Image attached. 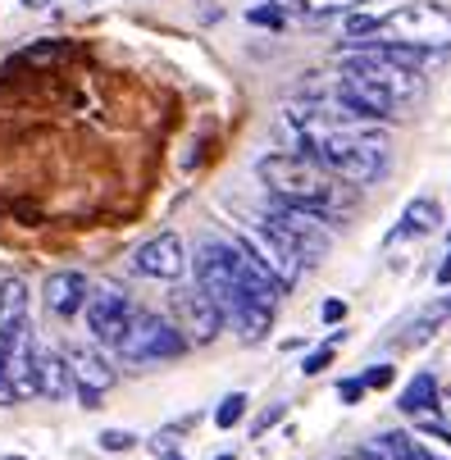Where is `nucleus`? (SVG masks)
<instances>
[{"mask_svg":"<svg viewBox=\"0 0 451 460\" xmlns=\"http://www.w3.org/2000/svg\"><path fill=\"white\" fill-rule=\"evenodd\" d=\"M261 182L270 187V196L279 206H292V210H310L319 219H342V210L356 201L347 191V182H338L333 173H324L314 160L296 155V151H274V155H261L255 164Z\"/></svg>","mask_w":451,"mask_h":460,"instance_id":"f257e3e1","label":"nucleus"},{"mask_svg":"<svg viewBox=\"0 0 451 460\" xmlns=\"http://www.w3.org/2000/svg\"><path fill=\"white\" fill-rule=\"evenodd\" d=\"M388 46H411V50H442L451 46V10L433 0H406V5L378 14V37Z\"/></svg>","mask_w":451,"mask_h":460,"instance_id":"f03ea898","label":"nucleus"},{"mask_svg":"<svg viewBox=\"0 0 451 460\" xmlns=\"http://www.w3.org/2000/svg\"><path fill=\"white\" fill-rule=\"evenodd\" d=\"M197 288L219 305L224 323L246 305V292H242V279H237V242H224V237H201L197 242Z\"/></svg>","mask_w":451,"mask_h":460,"instance_id":"7ed1b4c3","label":"nucleus"},{"mask_svg":"<svg viewBox=\"0 0 451 460\" xmlns=\"http://www.w3.org/2000/svg\"><path fill=\"white\" fill-rule=\"evenodd\" d=\"M114 351H119L123 365H160V360H178V356L187 351V338L178 333L164 314L137 310Z\"/></svg>","mask_w":451,"mask_h":460,"instance_id":"20e7f679","label":"nucleus"},{"mask_svg":"<svg viewBox=\"0 0 451 460\" xmlns=\"http://www.w3.org/2000/svg\"><path fill=\"white\" fill-rule=\"evenodd\" d=\"M261 224L301 260V265H314V260H324L333 251V233H329V219H319L310 210H292V206H279L270 215H261Z\"/></svg>","mask_w":451,"mask_h":460,"instance_id":"39448f33","label":"nucleus"},{"mask_svg":"<svg viewBox=\"0 0 451 460\" xmlns=\"http://www.w3.org/2000/svg\"><path fill=\"white\" fill-rule=\"evenodd\" d=\"M133 314H137V305L128 301V292H119L114 283L92 288V292H87V305H83L87 333H92V342H101V347H119V338L128 333Z\"/></svg>","mask_w":451,"mask_h":460,"instance_id":"423d86ee","label":"nucleus"},{"mask_svg":"<svg viewBox=\"0 0 451 460\" xmlns=\"http://www.w3.org/2000/svg\"><path fill=\"white\" fill-rule=\"evenodd\" d=\"M233 233H237L233 242H237V246H246V251H251L255 260H261V265H265L283 288H292V283L301 279V270H305V265H301V260H296V255H292V251H287V246H283L265 224H261V219H255V224H246V219H242V224H233Z\"/></svg>","mask_w":451,"mask_h":460,"instance_id":"0eeeda50","label":"nucleus"},{"mask_svg":"<svg viewBox=\"0 0 451 460\" xmlns=\"http://www.w3.org/2000/svg\"><path fill=\"white\" fill-rule=\"evenodd\" d=\"M173 314H178V333L187 338V347L191 342H215L219 333H224V314H219V305L201 292V288H182V292H173Z\"/></svg>","mask_w":451,"mask_h":460,"instance_id":"6e6552de","label":"nucleus"},{"mask_svg":"<svg viewBox=\"0 0 451 460\" xmlns=\"http://www.w3.org/2000/svg\"><path fill=\"white\" fill-rule=\"evenodd\" d=\"M64 360H69V374H74V397L87 406V411H96L101 406V397L114 387V365L96 351V347H69L64 351Z\"/></svg>","mask_w":451,"mask_h":460,"instance_id":"1a4fd4ad","label":"nucleus"},{"mask_svg":"<svg viewBox=\"0 0 451 460\" xmlns=\"http://www.w3.org/2000/svg\"><path fill=\"white\" fill-rule=\"evenodd\" d=\"M187 265L191 260H187V246L178 233H155L133 251V270L146 279H160V283H178L187 274Z\"/></svg>","mask_w":451,"mask_h":460,"instance_id":"9d476101","label":"nucleus"},{"mask_svg":"<svg viewBox=\"0 0 451 460\" xmlns=\"http://www.w3.org/2000/svg\"><path fill=\"white\" fill-rule=\"evenodd\" d=\"M87 292H92V283H87V274H78V270H55V274L41 283V301H46V310H50L55 319L83 314Z\"/></svg>","mask_w":451,"mask_h":460,"instance_id":"9b49d317","label":"nucleus"},{"mask_svg":"<svg viewBox=\"0 0 451 460\" xmlns=\"http://www.w3.org/2000/svg\"><path fill=\"white\" fill-rule=\"evenodd\" d=\"M37 347H41L37 333H32V328H23V333L10 342V351H5V378H10L19 402L37 397Z\"/></svg>","mask_w":451,"mask_h":460,"instance_id":"f8f14e48","label":"nucleus"},{"mask_svg":"<svg viewBox=\"0 0 451 460\" xmlns=\"http://www.w3.org/2000/svg\"><path fill=\"white\" fill-rule=\"evenodd\" d=\"M28 328V283L19 274L0 279V351H10V342Z\"/></svg>","mask_w":451,"mask_h":460,"instance_id":"ddd939ff","label":"nucleus"},{"mask_svg":"<svg viewBox=\"0 0 451 460\" xmlns=\"http://www.w3.org/2000/svg\"><path fill=\"white\" fill-rule=\"evenodd\" d=\"M360 456H365V460H442V456H433L415 433H402V429H388V433L369 438V442L360 447Z\"/></svg>","mask_w":451,"mask_h":460,"instance_id":"4468645a","label":"nucleus"},{"mask_svg":"<svg viewBox=\"0 0 451 460\" xmlns=\"http://www.w3.org/2000/svg\"><path fill=\"white\" fill-rule=\"evenodd\" d=\"M69 392H74V374H69V360H64V351L37 347V397L64 402Z\"/></svg>","mask_w":451,"mask_h":460,"instance_id":"2eb2a0df","label":"nucleus"},{"mask_svg":"<svg viewBox=\"0 0 451 460\" xmlns=\"http://www.w3.org/2000/svg\"><path fill=\"white\" fill-rule=\"evenodd\" d=\"M228 323L237 328V338H242V342H261V338H270V328H274V305L246 301V305H242Z\"/></svg>","mask_w":451,"mask_h":460,"instance_id":"dca6fc26","label":"nucleus"},{"mask_svg":"<svg viewBox=\"0 0 451 460\" xmlns=\"http://www.w3.org/2000/svg\"><path fill=\"white\" fill-rule=\"evenodd\" d=\"M402 415H433L438 406V378L433 374H415L406 387H402Z\"/></svg>","mask_w":451,"mask_h":460,"instance_id":"f3484780","label":"nucleus"},{"mask_svg":"<svg viewBox=\"0 0 451 460\" xmlns=\"http://www.w3.org/2000/svg\"><path fill=\"white\" fill-rule=\"evenodd\" d=\"M438 224H442V206L433 201V196H420V201H411V206H406V215H402V224H397V233H393V237H406V233L424 237V233H433Z\"/></svg>","mask_w":451,"mask_h":460,"instance_id":"a211bd4d","label":"nucleus"},{"mask_svg":"<svg viewBox=\"0 0 451 460\" xmlns=\"http://www.w3.org/2000/svg\"><path fill=\"white\" fill-rule=\"evenodd\" d=\"M442 319H451V296H442V301H433L415 323H411V333H402V347H424L433 333H438V323Z\"/></svg>","mask_w":451,"mask_h":460,"instance_id":"6ab92c4d","label":"nucleus"},{"mask_svg":"<svg viewBox=\"0 0 451 460\" xmlns=\"http://www.w3.org/2000/svg\"><path fill=\"white\" fill-rule=\"evenodd\" d=\"M292 5H296L305 19H314V23H319V19H333V14H342V19H347L351 10H360V5H365V0H292Z\"/></svg>","mask_w":451,"mask_h":460,"instance_id":"aec40b11","label":"nucleus"},{"mask_svg":"<svg viewBox=\"0 0 451 460\" xmlns=\"http://www.w3.org/2000/svg\"><path fill=\"white\" fill-rule=\"evenodd\" d=\"M242 415H246V392H228V397L219 402V411H215V429H237Z\"/></svg>","mask_w":451,"mask_h":460,"instance_id":"412c9836","label":"nucleus"},{"mask_svg":"<svg viewBox=\"0 0 451 460\" xmlns=\"http://www.w3.org/2000/svg\"><path fill=\"white\" fill-rule=\"evenodd\" d=\"M246 19L255 23V28H270V32H283L287 28V14H283V5H255V10H246Z\"/></svg>","mask_w":451,"mask_h":460,"instance_id":"4be33fe9","label":"nucleus"},{"mask_svg":"<svg viewBox=\"0 0 451 460\" xmlns=\"http://www.w3.org/2000/svg\"><path fill=\"white\" fill-rule=\"evenodd\" d=\"M333 347H338V338H333V342H324V347H319V351H310V356L301 360V374H305V378H314V374H324V369L333 365Z\"/></svg>","mask_w":451,"mask_h":460,"instance_id":"5701e85b","label":"nucleus"},{"mask_svg":"<svg viewBox=\"0 0 451 460\" xmlns=\"http://www.w3.org/2000/svg\"><path fill=\"white\" fill-rule=\"evenodd\" d=\"M101 447H105V451H133V447H137V433H128V429H105V433H101Z\"/></svg>","mask_w":451,"mask_h":460,"instance_id":"b1692460","label":"nucleus"},{"mask_svg":"<svg viewBox=\"0 0 451 460\" xmlns=\"http://www.w3.org/2000/svg\"><path fill=\"white\" fill-rule=\"evenodd\" d=\"M59 55H64V46H59V41H41V46H32L23 59H28V64H50V59H59Z\"/></svg>","mask_w":451,"mask_h":460,"instance_id":"393cba45","label":"nucleus"},{"mask_svg":"<svg viewBox=\"0 0 451 460\" xmlns=\"http://www.w3.org/2000/svg\"><path fill=\"white\" fill-rule=\"evenodd\" d=\"M338 397H342V406H356L365 397V378H342L338 383Z\"/></svg>","mask_w":451,"mask_h":460,"instance_id":"a878e982","label":"nucleus"},{"mask_svg":"<svg viewBox=\"0 0 451 460\" xmlns=\"http://www.w3.org/2000/svg\"><path fill=\"white\" fill-rule=\"evenodd\" d=\"M360 378H365V387H393V365H369Z\"/></svg>","mask_w":451,"mask_h":460,"instance_id":"bb28decb","label":"nucleus"},{"mask_svg":"<svg viewBox=\"0 0 451 460\" xmlns=\"http://www.w3.org/2000/svg\"><path fill=\"white\" fill-rule=\"evenodd\" d=\"M319 319H324V323H338V319H347V301H324Z\"/></svg>","mask_w":451,"mask_h":460,"instance_id":"cd10ccee","label":"nucleus"},{"mask_svg":"<svg viewBox=\"0 0 451 460\" xmlns=\"http://www.w3.org/2000/svg\"><path fill=\"white\" fill-rule=\"evenodd\" d=\"M279 420H283V406H270V411H265L261 420H255V429H251V433H255V438H261V433H265L270 424H279Z\"/></svg>","mask_w":451,"mask_h":460,"instance_id":"c85d7f7f","label":"nucleus"},{"mask_svg":"<svg viewBox=\"0 0 451 460\" xmlns=\"http://www.w3.org/2000/svg\"><path fill=\"white\" fill-rule=\"evenodd\" d=\"M438 288H451V251H447V260L438 265Z\"/></svg>","mask_w":451,"mask_h":460,"instance_id":"c756f323","label":"nucleus"},{"mask_svg":"<svg viewBox=\"0 0 451 460\" xmlns=\"http://www.w3.org/2000/svg\"><path fill=\"white\" fill-rule=\"evenodd\" d=\"M19 5H28V10H50L55 0H19Z\"/></svg>","mask_w":451,"mask_h":460,"instance_id":"7c9ffc66","label":"nucleus"},{"mask_svg":"<svg viewBox=\"0 0 451 460\" xmlns=\"http://www.w3.org/2000/svg\"><path fill=\"white\" fill-rule=\"evenodd\" d=\"M219 460H237V456H219Z\"/></svg>","mask_w":451,"mask_h":460,"instance_id":"2f4dec72","label":"nucleus"},{"mask_svg":"<svg viewBox=\"0 0 451 460\" xmlns=\"http://www.w3.org/2000/svg\"><path fill=\"white\" fill-rule=\"evenodd\" d=\"M164 460H182V456H164Z\"/></svg>","mask_w":451,"mask_h":460,"instance_id":"473e14b6","label":"nucleus"},{"mask_svg":"<svg viewBox=\"0 0 451 460\" xmlns=\"http://www.w3.org/2000/svg\"><path fill=\"white\" fill-rule=\"evenodd\" d=\"M5 460H23V456H5Z\"/></svg>","mask_w":451,"mask_h":460,"instance_id":"72a5a7b5","label":"nucleus"},{"mask_svg":"<svg viewBox=\"0 0 451 460\" xmlns=\"http://www.w3.org/2000/svg\"><path fill=\"white\" fill-rule=\"evenodd\" d=\"M351 460H365V456H360V451H356V456H351Z\"/></svg>","mask_w":451,"mask_h":460,"instance_id":"f704fd0d","label":"nucleus"}]
</instances>
